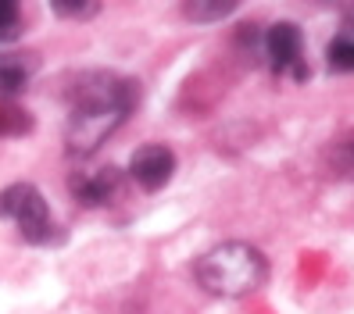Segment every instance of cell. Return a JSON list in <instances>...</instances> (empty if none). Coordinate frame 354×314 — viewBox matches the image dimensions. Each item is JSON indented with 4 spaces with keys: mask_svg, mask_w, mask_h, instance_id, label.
<instances>
[{
    "mask_svg": "<svg viewBox=\"0 0 354 314\" xmlns=\"http://www.w3.org/2000/svg\"><path fill=\"white\" fill-rule=\"evenodd\" d=\"M72 115L65 129V150L72 157H93L140 104L136 79L118 72H86L72 86Z\"/></svg>",
    "mask_w": 354,
    "mask_h": 314,
    "instance_id": "6da1fadb",
    "label": "cell"
},
{
    "mask_svg": "<svg viewBox=\"0 0 354 314\" xmlns=\"http://www.w3.org/2000/svg\"><path fill=\"white\" fill-rule=\"evenodd\" d=\"M194 275H197V286L204 293H212V297L243 300L268 282V257L254 243L225 239L212 246L207 254H201Z\"/></svg>",
    "mask_w": 354,
    "mask_h": 314,
    "instance_id": "7a4b0ae2",
    "label": "cell"
},
{
    "mask_svg": "<svg viewBox=\"0 0 354 314\" xmlns=\"http://www.w3.org/2000/svg\"><path fill=\"white\" fill-rule=\"evenodd\" d=\"M0 218L15 222L26 243L44 246V243L61 239L57 225L50 218V207L32 182H11L8 190H0Z\"/></svg>",
    "mask_w": 354,
    "mask_h": 314,
    "instance_id": "3957f363",
    "label": "cell"
},
{
    "mask_svg": "<svg viewBox=\"0 0 354 314\" xmlns=\"http://www.w3.org/2000/svg\"><path fill=\"white\" fill-rule=\"evenodd\" d=\"M265 54H268V68L276 75H294V79H308L304 68V32L294 22H276L261 36Z\"/></svg>",
    "mask_w": 354,
    "mask_h": 314,
    "instance_id": "277c9868",
    "label": "cell"
},
{
    "mask_svg": "<svg viewBox=\"0 0 354 314\" xmlns=\"http://www.w3.org/2000/svg\"><path fill=\"white\" fill-rule=\"evenodd\" d=\"M172 175H176V154H172V146H165V143L140 146L129 161V179L147 193L165 190V186L172 182Z\"/></svg>",
    "mask_w": 354,
    "mask_h": 314,
    "instance_id": "5b68a950",
    "label": "cell"
},
{
    "mask_svg": "<svg viewBox=\"0 0 354 314\" xmlns=\"http://www.w3.org/2000/svg\"><path fill=\"white\" fill-rule=\"evenodd\" d=\"M118 190H122V172L115 168V164H104V168H97V172L72 175V197L82 207H104V204H111Z\"/></svg>",
    "mask_w": 354,
    "mask_h": 314,
    "instance_id": "8992f818",
    "label": "cell"
},
{
    "mask_svg": "<svg viewBox=\"0 0 354 314\" xmlns=\"http://www.w3.org/2000/svg\"><path fill=\"white\" fill-rule=\"evenodd\" d=\"M36 68V57L32 54H0V97H18Z\"/></svg>",
    "mask_w": 354,
    "mask_h": 314,
    "instance_id": "52a82bcc",
    "label": "cell"
},
{
    "mask_svg": "<svg viewBox=\"0 0 354 314\" xmlns=\"http://www.w3.org/2000/svg\"><path fill=\"white\" fill-rule=\"evenodd\" d=\"M240 8V0H183V18L186 22H197V26H207V22H222Z\"/></svg>",
    "mask_w": 354,
    "mask_h": 314,
    "instance_id": "ba28073f",
    "label": "cell"
},
{
    "mask_svg": "<svg viewBox=\"0 0 354 314\" xmlns=\"http://www.w3.org/2000/svg\"><path fill=\"white\" fill-rule=\"evenodd\" d=\"M32 133V115L26 108H18L15 100L0 97V139H18Z\"/></svg>",
    "mask_w": 354,
    "mask_h": 314,
    "instance_id": "9c48e42d",
    "label": "cell"
},
{
    "mask_svg": "<svg viewBox=\"0 0 354 314\" xmlns=\"http://www.w3.org/2000/svg\"><path fill=\"white\" fill-rule=\"evenodd\" d=\"M326 161H329L333 175H340V179L354 182V133H347V136H340V139H333L329 150H326Z\"/></svg>",
    "mask_w": 354,
    "mask_h": 314,
    "instance_id": "30bf717a",
    "label": "cell"
},
{
    "mask_svg": "<svg viewBox=\"0 0 354 314\" xmlns=\"http://www.w3.org/2000/svg\"><path fill=\"white\" fill-rule=\"evenodd\" d=\"M50 11L68 22H90L93 14H100V0H47Z\"/></svg>",
    "mask_w": 354,
    "mask_h": 314,
    "instance_id": "8fae6325",
    "label": "cell"
},
{
    "mask_svg": "<svg viewBox=\"0 0 354 314\" xmlns=\"http://www.w3.org/2000/svg\"><path fill=\"white\" fill-rule=\"evenodd\" d=\"M22 36V0H0V43Z\"/></svg>",
    "mask_w": 354,
    "mask_h": 314,
    "instance_id": "7c38bea8",
    "label": "cell"
},
{
    "mask_svg": "<svg viewBox=\"0 0 354 314\" xmlns=\"http://www.w3.org/2000/svg\"><path fill=\"white\" fill-rule=\"evenodd\" d=\"M329 68L333 72H354V32H340L329 43Z\"/></svg>",
    "mask_w": 354,
    "mask_h": 314,
    "instance_id": "4fadbf2b",
    "label": "cell"
}]
</instances>
